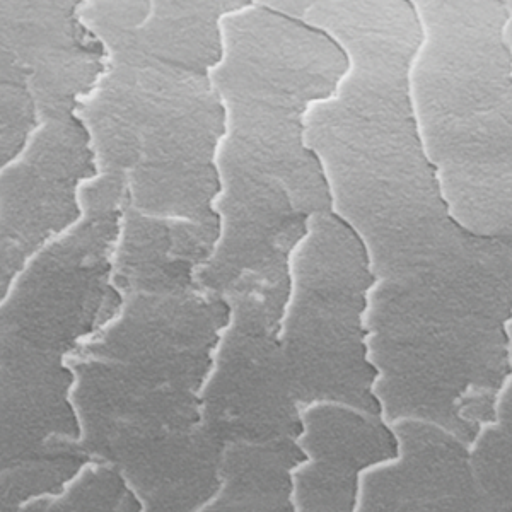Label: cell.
Wrapping results in <instances>:
<instances>
[{"mask_svg":"<svg viewBox=\"0 0 512 512\" xmlns=\"http://www.w3.org/2000/svg\"><path fill=\"white\" fill-rule=\"evenodd\" d=\"M304 21L349 55L337 94L309 111L306 140L376 279L414 282L477 251L485 238L454 221L420 134L412 70L424 28L414 2H313Z\"/></svg>","mask_w":512,"mask_h":512,"instance_id":"obj_1","label":"cell"},{"mask_svg":"<svg viewBox=\"0 0 512 512\" xmlns=\"http://www.w3.org/2000/svg\"><path fill=\"white\" fill-rule=\"evenodd\" d=\"M253 2H84V24L108 65L77 117L101 175L127 178L142 214L222 224L217 154L226 106L212 81L224 57L222 19Z\"/></svg>","mask_w":512,"mask_h":512,"instance_id":"obj_3","label":"cell"},{"mask_svg":"<svg viewBox=\"0 0 512 512\" xmlns=\"http://www.w3.org/2000/svg\"><path fill=\"white\" fill-rule=\"evenodd\" d=\"M291 274L284 345L297 393L381 419L366 328L378 279L362 239L335 212L313 217Z\"/></svg>","mask_w":512,"mask_h":512,"instance_id":"obj_6","label":"cell"},{"mask_svg":"<svg viewBox=\"0 0 512 512\" xmlns=\"http://www.w3.org/2000/svg\"><path fill=\"white\" fill-rule=\"evenodd\" d=\"M511 374L495 403L494 420L470 444L473 472L497 512H512V321Z\"/></svg>","mask_w":512,"mask_h":512,"instance_id":"obj_11","label":"cell"},{"mask_svg":"<svg viewBox=\"0 0 512 512\" xmlns=\"http://www.w3.org/2000/svg\"><path fill=\"white\" fill-rule=\"evenodd\" d=\"M99 175L93 139L77 115L43 123L2 168V299L33 256L81 221L77 190Z\"/></svg>","mask_w":512,"mask_h":512,"instance_id":"obj_8","label":"cell"},{"mask_svg":"<svg viewBox=\"0 0 512 512\" xmlns=\"http://www.w3.org/2000/svg\"><path fill=\"white\" fill-rule=\"evenodd\" d=\"M511 321L512 238L415 282L378 280L366 328L383 422H427L470 446L511 374Z\"/></svg>","mask_w":512,"mask_h":512,"instance_id":"obj_4","label":"cell"},{"mask_svg":"<svg viewBox=\"0 0 512 512\" xmlns=\"http://www.w3.org/2000/svg\"><path fill=\"white\" fill-rule=\"evenodd\" d=\"M127 178L99 175L81 188L84 216L31 258L2 299V335L24 344L74 342L118 316L115 253Z\"/></svg>","mask_w":512,"mask_h":512,"instance_id":"obj_7","label":"cell"},{"mask_svg":"<svg viewBox=\"0 0 512 512\" xmlns=\"http://www.w3.org/2000/svg\"><path fill=\"white\" fill-rule=\"evenodd\" d=\"M398 451L359 478L354 512H497L473 472L470 446L437 425H390Z\"/></svg>","mask_w":512,"mask_h":512,"instance_id":"obj_10","label":"cell"},{"mask_svg":"<svg viewBox=\"0 0 512 512\" xmlns=\"http://www.w3.org/2000/svg\"><path fill=\"white\" fill-rule=\"evenodd\" d=\"M412 94L454 221L512 238V52L507 2H417Z\"/></svg>","mask_w":512,"mask_h":512,"instance_id":"obj_5","label":"cell"},{"mask_svg":"<svg viewBox=\"0 0 512 512\" xmlns=\"http://www.w3.org/2000/svg\"><path fill=\"white\" fill-rule=\"evenodd\" d=\"M507 7H509V23H507V41H509V47H511L512 52V2H507Z\"/></svg>","mask_w":512,"mask_h":512,"instance_id":"obj_13","label":"cell"},{"mask_svg":"<svg viewBox=\"0 0 512 512\" xmlns=\"http://www.w3.org/2000/svg\"><path fill=\"white\" fill-rule=\"evenodd\" d=\"M222 35L224 57L212 72L227 115L217 154L222 233L197 282L224 297L245 274H289L311 219L333 212L306 132L309 111L337 94L350 59L325 30L270 2L226 16Z\"/></svg>","mask_w":512,"mask_h":512,"instance_id":"obj_2","label":"cell"},{"mask_svg":"<svg viewBox=\"0 0 512 512\" xmlns=\"http://www.w3.org/2000/svg\"><path fill=\"white\" fill-rule=\"evenodd\" d=\"M84 2H2V59L28 82L41 125L77 115L98 88L108 50L84 24Z\"/></svg>","mask_w":512,"mask_h":512,"instance_id":"obj_9","label":"cell"},{"mask_svg":"<svg viewBox=\"0 0 512 512\" xmlns=\"http://www.w3.org/2000/svg\"><path fill=\"white\" fill-rule=\"evenodd\" d=\"M40 127L28 82L11 60L2 59V168L23 154Z\"/></svg>","mask_w":512,"mask_h":512,"instance_id":"obj_12","label":"cell"}]
</instances>
